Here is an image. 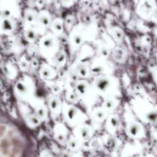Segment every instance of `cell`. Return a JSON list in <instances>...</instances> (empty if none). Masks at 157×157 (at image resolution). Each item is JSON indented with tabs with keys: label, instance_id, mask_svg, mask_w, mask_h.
Returning a JSON list of instances; mask_svg holds the SVG:
<instances>
[{
	"label": "cell",
	"instance_id": "1",
	"mask_svg": "<svg viewBox=\"0 0 157 157\" xmlns=\"http://www.w3.org/2000/svg\"><path fill=\"white\" fill-rule=\"evenodd\" d=\"M94 85L101 92H105L110 86V80L107 78H98L95 81Z\"/></svg>",
	"mask_w": 157,
	"mask_h": 157
},
{
	"label": "cell",
	"instance_id": "2",
	"mask_svg": "<svg viewBox=\"0 0 157 157\" xmlns=\"http://www.w3.org/2000/svg\"><path fill=\"white\" fill-rule=\"evenodd\" d=\"M55 38L53 37L50 36V35H47V36L44 37L41 40V46L44 49H51L54 47L55 45Z\"/></svg>",
	"mask_w": 157,
	"mask_h": 157
},
{
	"label": "cell",
	"instance_id": "3",
	"mask_svg": "<svg viewBox=\"0 0 157 157\" xmlns=\"http://www.w3.org/2000/svg\"><path fill=\"white\" fill-rule=\"evenodd\" d=\"M78 133H79L80 138L82 140L85 141L90 138V135H91V130L87 126H82L78 130Z\"/></svg>",
	"mask_w": 157,
	"mask_h": 157
},
{
	"label": "cell",
	"instance_id": "4",
	"mask_svg": "<svg viewBox=\"0 0 157 157\" xmlns=\"http://www.w3.org/2000/svg\"><path fill=\"white\" fill-rule=\"evenodd\" d=\"M55 72H54V71L48 66H44L40 70V75L44 79H51L55 75Z\"/></svg>",
	"mask_w": 157,
	"mask_h": 157
},
{
	"label": "cell",
	"instance_id": "5",
	"mask_svg": "<svg viewBox=\"0 0 157 157\" xmlns=\"http://www.w3.org/2000/svg\"><path fill=\"white\" fill-rule=\"evenodd\" d=\"M141 127L140 124H132L131 125L129 126L128 127V132L129 134L131 136L133 137H136V136H139L141 133Z\"/></svg>",
	"mask_w": 157,
	"mask_h": 157
},
{
	"label": "cell",
	"instance_id": "6",
	"mask_svg": "<svg viewBox=\"0 0 157 157\" xmlns=\"http://www.w3.org/2000/svg\"><path fill=\"white\" fill-rule=\"evenodd\" d=\"M0 27H1L2 30H3L6 32H12L13 30V23L11 21L9 18H5L2 21L1 25H0Z\"/></svg>",
	"mask_w": 157,
	"mask_h": 157
},
{
	"label": "cell",
	"instance_id": "7",
	"mask_svg": "<svg viewBox=\"0 0 157 157\" xmlns=\"http://www.w3.org/2000/svg\"><path fill=\"white\" fill-rule=\"evenodd\" d=\"M76 90L77 92L81 96H83V95H84L87 92V90H88V84L86 82H84V81H80V82H78L77 84Z\"/></svg>",
	"mask_w": 157,
	"mask_h": 157
},
{
	"label": "cell",
	"instance_id": "8",
	"mask_svg": "<svg viewBox=\"0 0 157 157\" xmlns=\"http://www.w3.org/2000/svg\"><path fill=\"white\" fill-rule=\"evenodd\" d=\"M120 124L119 117L117 115H113V116L110 117L108 119V126L110 128V130H115L118 127Z\"/></svg>",
	"mask_w": 157,
	"mask_h": 157
},
{
	"label": "cell",
	"instance_id": "9",
	"mask_svg": "<svg viewBox=\"0 0 157 157\" xmlns=\"http://www.w3.org/2000/svg\"><path fill=\"white\" fill-rule=\"evenodd\" d=\"M60 104H61L60 100L57 97H53L49 101V107L52 111H57L59 109Z\"/></svg>",
	"mask_w": 157,
	"mask_h": 157
},
{
	"label": "cell",
	"instance_id": "10",
	"mask_svg": "<svg viewBox=\"0 0 157 157\" xmlns=\"http://www.w3.org/2000/svg\"><path fill=\"white\" fill-rule=\"evenodd\" d=\"M52 29L57 34H61L64 29L63 22L61 19H56L52 23Z\"/></svg>",
	"mask_w": 157,
	"mask_h": 157
},
{
	"label": "cell",
	"instance_id": "11",
	"mask_svg": "<svg viewBox=\"0 0 157 157\" xmlns=\"http://www.w3.org/2000/svg\"><path fill=\"white\" fill-rule=\"evenodd\" d=\"M89 71L87 69V66L84 65V64H79L77 67V75L78 76L81 77V78H86V77L88 75Z\"/></svg>",
	"mask_w": 157,
	"mask_h": 157
},
{
	"label": "cell",
	"instance_id": "12",
	"mask_svg": "<svg viewBox=\"0 0 157 157\" xmlns=\"http://www.w3.org/2000/svg\"><path fill=\"white\" fill-rule=\"evenodd\" d=\"M113 57L117 61L121 62L124 59V52L121 48L114 49L113 52Z\"/></svg>",
	"mask_w": 157,
	"mask_h": 157
},
{
	"label": "cell",
	"instance_id": "13",
	"mask_svg": "<svg viewBox=\"0 0 157 157\" xmlns=\"http://www.w3.org/2000/svg\"><path fill=\"white\" fill-rule=\"evenodd\" d=\"M94 117L98 121H104L106 117L105 111L103 109H96L94 112Z\"/></svg>",
	"mask_w": 157,
	"mask_h": 157
},
{
	"label": "cell",
	"instance_id": "14",
	"mask_svg": "<svg viewBox=\"0 0 157 157\" xmlns=\"http://www.w3.org/2000/svg\"><path fill=\"white\" fill-rule=\"evenodd\" d=\"M77 113H78V109L71 106V107H70L67 109V112H66V117H67V118L69 121H71L76 117Z\"/></svg>",
	"mask_w": 157,
	"mask_h": 157
},
{
	"label": "cell",
	"instance_id": "15",
	"mask_svg": "<svg viewBox=\"0 0 157 157\" xmlns=\"http://www.w3.org/2000/svg\"><path fill=\"white\" fill-rule=\"evenodd\" d=\"M27 121L28 123H29V125L32 126V127L39 125L40 122H41L39 118H38L36 115H34V114L29 115L27 118Z\"/></svg>",
	"mask_w": 157,
	"mask_h": 157
},
{
	"label": "cell",
	"instance_id": "16",
	"mask_svg": "<svg viewBox=\"0 0 157 157\" xmlns=\"http://www.w3.org/2000/svg\"><path fill=\"white\" fill-rule=\"evenodd\" d=\"M25 35L26 39H27L29 41H30V42H33V41H35L37 37L36 32H35L33 29H27V30L25 31Z\"/></svg>",
	"mask_w": 157,
	"mask_h": 157
},
{
	"label": "cell",
	"instance_id": "17",
	"mask_svg": "<svg viewBox=\"0 0 157 157\" xmlns=\"http://www.w3.org/2000/svg\"><path fill=\"white\" fill-rule=\"evenodd\" d=\"M15 89L21 94H26L28 93V87L23 82H18L15 85Z\"/></svg>",
	"mask_w": 157,
	"mask_h": 157
},
{
	"label": "cell",
	"instance_id": "18",
	"mask_svg": "<svg viewBox=\"0 0 157 157\" xmlns=\"http://www.w3.org/2000/svg\"><path fill=\"white\" fill-rule=\"evenodd\" d=\"M113 36H114L115 39H116L117 41H122L124 36V32L122 31V29H119V28H116V29H113Z\"/></svg>",
	"mask_w": 157,
	"mask_h": 157
},
{
	"label": "cell",
	"instance_id": "19",
	"mask_svg": "<svg viewBox=\"0 0 157 157\" xmlns=\"http://www.w3.org/2000/svg\"><path fill=\"white\" fill-rule=\"evenodd\" d=\"M39 21L41 25L47 27L50 24V18L46 14H41L39 16Z\"/></svg>",
	"mask_w": 157,
	"mask_h": 157
},
{
	"label": "cell",
	"instance_id": "20",
	"mask_svg": "<svg viewBox=\"0 0 157 157\" xmlns=\"http://www.w3.org/2000/svg\"><path fill=\"white\" fill-rule=\"evenodd\" d=\"M46 114H47V112L44 107H41L36 110V116L39 118L40 121H44L46 117Z\"/></svg>",
	"mask_w": 157,
	"mask_h": 157
},
{
	"label": "cell",
	"instance_id": "21",
	"mask_svg": "<svg viewBox=\"0 0 157 157\" xmlns=\"http://www.w3.org/2000/svg\"><path fill=\"white\" fill-rule=\"evenodd\" d=\"M68 147L72 150H75L79 147V142L78 140L75 137H71L68 141Z\"/></svg>",
	"mask_w": 157,
	"mask_h": 157
},
{
	"label": "cell",
	"instance_id": "22",
	"mask_svg": "<svg viewBox=\"0 0 157 157\" xmlns=\"http://www.w3.org/2000/svg\"><path fill=\"white\" fill-rule=\"evenodd\" d=\"M90 147L93 149H94V150H100V149L101 148V147H102V143H101V141L99 139L95 138V139L92 140L90 141Z\"/></svg>",
	"mask_w": 157,
	"mask_h": 157
},
{
	"label": "cell",
	"instance_id": "23",
	"mask_svg": "<svg viewBox=\"0 0 157 157\" xmlns=\"http://www.w3.org/2000/svg\"><path fill=\"white\" fill-rule=\"evenodd\" d=\"M115 107V102L111 99H109L107 100L104 103V109L107 110H113Z\"/></svg>",
	"mask_w": 157,
	"mask_h": 157
},
{
	"label": "cell",
	"instance_id": "24",
	"mask_svg": "<svg viewBox=\"0 0 157 157\" xmlns=\"http://www.w3.org/2000/svg\"><path fill=\"white\" fill-rule=\"evenodd\" d=\"M25 19L29 23H34L35 21V15L32 11H29L25 13Z\"/></svg>",
	"mask_w": 157,
	"mask_h": 157
},
{
	"label": "cell",
	"instance_id": "25",
	"mask_svg": "<svg viewBox=\"0 0 157 157\" xmlns=\"http://www.w3.org/2000/svg\"><path fill=\"white\" fill-rule=\"evenodd\" d=\"M72 41H73L74 44H75V45L79 46L81 45V43H82L83 38L81 35H79V34H75V35H74L73 38H72Z\"/></svg>",
	"mask_w": 157,
	"mask_h": 157
},
{
	"label": "cell",
	"instance_id": "26",
	"mask_svg": "<svg viewBox=\"0 0 157 157\" xmlns=\"http://www.w3.org/2000/svg\"><path fill=\"white\" fill-rule=\"evenodd\" d=\"M66 60V55L65 53L64 52H60L58 55V57H57V62L59 64H62L65 62Z\"/></svg>",
	"mask_w": 157,
	"mask_h": 157
},
{
	"label": "cell",
	"instance_id": "27",
	"mask_svg": "<svg viewBox=\"0 0 157 157\" xmlns=\"http://www.w3.org/2000/svg\"><path fill=\"white\" fill-rule=\"evenodd\" d=\"M55 139L61 144H64L66 141L65 135L63 133H57L56 134H55Z\"/></svg>",
	"mask_w": 157,
	"mask_h": 157
},
{
	"label": "cell",
	"instance_id": "28",
	"mask_svg": "<svg viewBox=\"0 0 157 157\" xmlns=\"http://www.w3.org/2000/svg\"><path fill=\"white\" fill-rule=\"evenodd\" d=\"M67 99L71 101V102L75 103L78 101L77 95L75 94V93H74V92H72V91L68 92V93L67 94Z\"/></svg>",
	"mask_w": 157,
	"mask_h": 157
},
{
	"label": "cell",
	"instance_id": "29",
	"mask_svg": "<svg viewBox=\"0 0 157 157\" xmlns=\"http://www.w3.org/2000/svg\"><path fill=\"white\" fill-rule=\"evenodd\" d=\"M20 68L22 71H26L29 67V63L25 59H22L19 62Z\"/></svg>",
	"mask_w": 157,
	"mask_h": 157
},
{
	"label": "cell",
	"instance_id": "30",
	"mask_svg": "<svg viewBox=\"0 0 157 157\" xmlns=\"http://www.w3.org/2000/svg\"><path fill=\"white\" fill-rule=\"evenodd\" d=\"M103 71H104V68H103L102 66L101 65L94 66L91 69V71L93 72L94 74H101L102 73Z\"/></svg>",
	"mask_w": 157,
	"mask_h": 157
},
{
	"label": "cell",
	"instance_id": "31",
	"mask_svg": "<svg viewBox=\"0 0 157 157\" xmlns=\"http://www.w3.org/2000/svg\"><path fill=\"white\" fill-rule=\"evenodd\" d=\"M124 157H140V153L138 152H133V153H126Z\"/></svg>",
	"mask_w": 157,
	"mask_h": 157
},
{
	"label": "cell",
	"instance_id": "32",
	"mask_svg": "<svg viewBox=\"0 0 157 157\" xmlns=\"http://www.w3.org/2000/svg\"><path fill=\"white\" fill-rule=\"evenodd\" d=\"M52 90L55 94H58L61 91V87L58 85H57V84H53V85L52 86Z\"/></svg>",
	"mask_w": 157,
	"mask_h": 157
},
{
	"label": "cell",
	"instance_id": "33",
	"mask_svg": "<svg viewBox=\"0 0 157 157\" xmlns=\"http://www.w3.org/2000/svg\"><path fill=\"white\" fill-rule=\"evenodd\" d=\"M100 52H101V55H103L104 57H107L109 55V51L107 48H101Z\"/></svg>",
	"mask_w": 157,
	"mask_h": 157
},
{
	"label": "cell",
	"instance_id": "34",
	"mask_svg": "<svg viewBox=\"0 0 157 157\" xmlns=\"http://www.w3.org/2000/svg\"><path fill=\"white\" fill-rule=\"evenodd\" d=\"M31 65H32V67H34V68H36V67H38V60H37L36 58H33V59L32 60V61H31Z\"/></svg>",
	"mask_w": 157,
	"mask_h": 157
},
{
	"label": "cell",
	"instance_id": "35",
	"mask_svg": "<svg viewBox=\"0 0 157 157\" xmlns=\"http://www.w3.org/2000/svg\"><path fill=\"white\" fill-rule=\"evenodd\" d=\"M66 23H67V25H71L72 23H73V19H72L71 17H67V18H66Z\"/></svg>",
	"mask_w": 157,
	"mask_h": 157
},
{
	"label": "cell",
	"instance_id": "36",
	"mask_svg": "<svg viewBox=\"0 0 157 157\" xmlns=\"http://www.w3.org/2000/svg\"><path fill=\"white\" fill-rule=\"evenodd\" d=\"M71 1L72 0H62V2L64 5H68L70 3H71Z\"/></svg>",
	"mask_w": 157,
	"mask_h": 157
},
{
	"label": "cell",
	"instance_id": "37",
	"mask_svg": "<svg viewBox=\"0 0 157 157\" xmlns=\"http://www.w3.org/2000/svg\"><path fill=\"white\" fill-rule=\"evenodd\" d=\"M44 157H54V156H52V155H47V156H44Z\"/></svg>",
	"mask_w": 157,
	"mask_h": 157
},
{
	"label": "cell",
	"instance_id": "38",
	"mask_svg": "<svg viewBox=\"0 0 157 157\" xmlns=\"http://www.w3.org/2000/svg\"><path fill=\"white\" fill-rule=\"evenodd\" d=\"M74 157H82V156H80V155H76V156H75Z\"/></svg>",
	"mask_w": 157,
	"mask_h": 157
}]
</instances>
